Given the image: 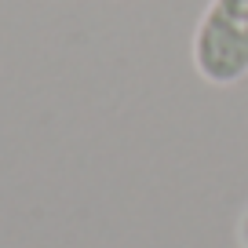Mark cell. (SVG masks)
Returning <instances> with one entry per match:
<instances>
[{
  "label": "cell",
  "mask_w": 248,
  "mask_h": 248,
  "mask_svg": "<svg viewBox=\"0 0 248 248\" xmlns=\"http://www.w3.org/2000/svg\"><path fill=\"white\" fill-rule=\"evenodd\" d=\"M190 59L212 88H233L248 77V0H208L194 26Z\"/></svg>",
  "instance_id": "1"
},
{
  "label": "cell",
  "mask_w": 248,
  "mask_h": 248,
  "mask_svg": "<svg viewBox=\"0 0 248 248\" xmlns=\"http://www.w3.org/2000/svg\"><path fill=\"white\" fill-rule=\"evenodd\" d=\"M237 245L248 248V208L241 212V219H237Z\"/></svg>",
  "instance_id": "2"
}]
</instances>
